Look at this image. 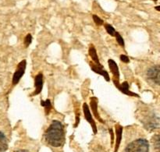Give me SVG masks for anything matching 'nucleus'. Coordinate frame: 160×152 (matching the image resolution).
Listing matches in <instances>:
<instances>
[{
    "instance_id": "f257e3e1",
    "label": "nucleus",
    "mask_w": 160,
    "mask_h": 152,
    "mask_svg": "<svg viewBox=\"0 0 160 152\" xmlns=\"http://www.w3.org/2000/svg\"><path fill=\"white\" fill-rule=\"evenodd\" d=\"M45 141L50 146L59 148L63 145L65 141L64 126L58 120H53L44 134Z\"/></svg>"
},
{
    "instance_id": "f03ea898",
    "label": "nucleus",
    "mask_w": 160,
    "mask_h": 152,
    "mask_svg": "<svg viewBox=\"0 0 160 152\" xmlns=\"http://www.w3.org/2000/svg\"><path fill=\"white\" fill-rule=\"evenodd\" d=\"M122 152H149V143L143 136L129 137Z\"/></svg>"
},
{
    "instance_id": "7ed1b4c3",
    "label": "nucleus",
    "mask_w": 160,
    "mask_h": 152,
    "mask_svg": "<svg viewBox=\"0 0 160 152\" xmlns=\"http://www.w3.org/2000/svg\"><path fill=\"white\" fill-rule=\"evenodd\" d=\"M139 120L143 126L148 130H154L159 126V118L152 110L143 109L140 112Z\"/></svg>"
},
{
    "instance_id": "20e7f679",
    "label": "nucleus",
    "mask_w": 160,
    "mask_h": 152,
    "mask_svg": "<svg viewBox=\"0 0 160 152\" xmlns=\"http://www.w3.org/2000/svg\"><path fill=\"white\" fill-rule=\"evenodd\" d=\"M145 76L148 81L154 83L156 85L159 86V76H160V67L159 65L152 66L148 67V70L145 72Z\"/></svg>"
},
{
    "instance_id": "39448f33",
    "label": "nucleus",
    "mask_w": 160,
    "mask_h": 152,
    "mask_svg": "<svg viewBox=\"0 0 160 152\" xmlns=\"http://www.w3.org/2000/svg\"><path fill=\"white\" fill-rule=\"evenodd\" d=\"M25 69H26V60H23L19 63L17 71L15 72V73L13 75V77H12V84L13 85H16V84H18L20 80L23 76Z\"/></svg>"
},
{
    "instance_id": "423d86ee",
    "label": "nucleus",
    "mask_w": 160,
    "mask_h": 152,
    "mask_svg": "<svg viewBox=\"0 0 160 152\" xmlns=\"http://www.w3.org/2000/svg\"><path fill=\"white\" fill-rule=\"evenodd\" d=\"M83 110H84V117H85L86 120H87V121L89 123H90L91 126H92V128H93L94 133H95V134H96V133H97L96 125H95V121H94L93 118H92V114H91L90 110H89L88 106V105H87V104H85V103H84V105H83Z\"/></svg>"
},
{
    "instance_id": "0eeeda50",
    "label": "nucleus",
    "mask_w": 160,
    "mask_h": 152,
    "mask_svg": "<svg viewBox=\"0 0 160 152\" xmlns=\"http://www.w3.org/2000/svg\"><path fill=\"white\" fill-rule=\"evenodd\" d=\"M42 86H43V75L42 73H38L34 79V87H35V91L32 93V96L37 95L40 94V92L42 90Z\"/></svg>"
},
{
    "instance_id": "6e6552de",
    "label": "nucleus",
    "mask_w": 160,
    "mask_h": 152,
    "mask_svg": "<svg viewBox=\"0 0 160 152\" xmlns=\"http://www.w3.org/2000/svg\"><path fill=\"white\" fill-rule=\"evenodd\" d=\"M108 63H109V66L110 68L111 72L113 74L114 79L113 81L116 82H119V78H120V72H119L118 66H117V63L114 62L112 59H109L108 61Z\"/></svg>"
},
{
    "instance_id": "1a4fd4ad",
    "label": "nucleus",
    "mask_w": 160,
    "mask_h": 152,
    "mask_svg": "<svg viewBox=\"0 0 160 152\" xmlns=\"http://www.w3.org/2000/svg\"><path fill=\"white\" fill-rule=\"evenodd\" d=\"M91 67H92V70H93V71H95V73H98V74H100V75H102V76H104L107 81H109V73H108L106 70H104L102 66V65L98 66V65H96V64L95 65L94 63H91Z\"/></svg>"
},
{
    "instance_id": "9d476101",
    "label": "nucleus",
    "mask_w": 160,
    "mask_h": 152,
    "mask_svg": "<svg viewBox=\"0 0 160 152\" xmlns=\"http://www.w3.org/2000/svg\"><path fill=\"white\" fill-rule=\"evenodd\" d=\"M122 133H123V127L120 125H117L116 126V134H117V140H116V148L115 152L118 151L119 147H120V142L122 140Z\"/></svg>"
},
{
    "instance_id": "9b49d317",
    "label": "nucleus",
    "mask_w": 160,
    "mask_h": 152,
    "mask_svg": "<svg viewBox=\"0 0 160 152\" xmlns=\"http://www.w3.org/2000/svg\"><path fill=\"white\" fill-rule=\"evenodd\" d=\"M117 87H118L119 89H120V91H121L123 93L126 94V95H131V96H137L138 97V95H136V94L133 93V92H131L129 91V85H128V82H123V84H121L120 85V84H117Z\"/></svg>"
},
{
    "instance_id": "f8f14e48",
    "label": "nucleus",
    "mask_w": 160,
    "mask_h": 152,
    "mask_svg": "<svg viewBox=\"0 0 160 152\" xmlns=\"http://www.w3.org/2000/svg\"><path fill=\"white\" fill-rule=\"evenodd\" d=\"M8 148V141L6 135L0 131V151H6Z\"/></svg>"
},
{
    "instance_id": "ddd939ff",
    "label": "nucleus",
    "mask_w": 160,
    "mask_h": 152,
    "mask_svg": "<svg viewBox=\"0 0 160 152\" xmlns=\"http://www.w3.org/2000/svg\"><path fill=\"white\" fill-rule=\"evenodd\" d=\"M89 55H90L92 59H93V61L95 62L96 65L101 66V64H100V62H99V59H98V55H97L96 50H95V48H94V47L92 46L90 47V48H89Z\"/></svg>"
},
{
    "instance_id": "4468645a",
    "label": "nucleus",
    "mask_w": 160,
    "mask_h": 152,
    "mask_svg": "<svg viewBox=\"0 0 160 152\" xmlns=\"http://www.w3.org/2000/svg\"><path fill=\"white\" fill-rule=\"evenodd\" d=\"M91 106H92V111H93L94 114H95V117H96V118H98V120H99L100 122L103 123V121L101 120V118L99 117L98 114L97 113V112H98V111H97V107H98V106H97V101H96V100H95V98H92V101H91Z\"/></svg>"
},
{
    "instance_id": "2eb2a0df",
    "label": "nucleus",
    "mask_w": 160,
    "mask_h": 152,
    "mask_svg": "<svg viewBox=\"0 0 160 152\" xmlns=\"http://www.w3.org/2000/svg\"><path fill=\"white\" fill-rule=\"evenodd\" d=\"M152 143H153V147L155 148L156 151L157 152H159V134H156L154 137H152Z\"/></svg>"
},
{
    "instance_id": "dca6fc26",
    "label": "nucleus",
    "mask_w": 160,
    "mask_h": 152,
    "mask_svg": "<svg viewBox=\"0 0 160 152\" xmlns=\"http://www.w3.org/2000/svg\"><path fill=\"white\" fill-rule=\"evenodd\" d=\"M41 105H42L45 108V112H46V114H48L52 108V105H51V101H50V100L47 99L45 101H41Z\"/></svg>"
},
{
    "instance_id": "f3484780",
    "label": "nucleus",
    "mask_w": 160,
    "mask_h": 152,
    "mask_svg": "<svg viewBox=\"0 0 160 152\" xmlns=\"http://www.w3.org/2000/svg\"><path fill=\"white\" fill-rule=\"evenodd\" d=\"M105 27H106V31H107L108 34H110L111 36H115L116 32H117V31H115V29H114L113 27H112V25L106 24L105 25Z\"/></svg>"
},
{
    "instance_id": "a211bd4d",
    "label": "nucleus",
    "mask_w": 160,
    "mask_h": 152,
    "mask_svg": "<svg viewBox=\"0 0 160 152\" xmlns=\"http://www.w3.org/2000/svg\"><path fill=\"white\" fill-rule=\"evenodd\" d=\"M115 37H116V38H117V42H118L119 45L122 47H124V41H123L122 36L120 35L118 32H116Z\"/></svg>"
},
{
    "instance_id": "6ab92c4d",
    "label": "nucleus",
    "mask_w": 160,
    "mask_h": 152,
    "mask_svg": "<svg viewBox=\"0 0 160 152\" xmlns=\"http://www.w3.org/2000/svg\"><path fill=\"white\" fill-rule=\"evenodd\" d=\"M31 42H32V36H31V34H29L26 36L24 40V44L25 45H26V47L29 46V45H31Z\"/></svg>"
},
{
    "instance_id": "aec40b11",
    "label": "nucleus",
    "mask_w": 160,
    "mask_h": 152,
    "mask_svg": "<svg viewBox=\"0 0 160 152\" xmlns=\"http://www.w3.org/2000/svg\"><path fill=\"white\" fill-rule=\"evenodd\" d=\"M93 20L97 25H102L103 24V20H102L100 17H98L97 15H93Z\"/></svg>"
},
{
    "instance_id": "412c9836",
    "label": "nucleus",
    "mask_w": 160,
    "mask_h": 152,
    "mask_svg": "<svg viewBox=\"0 0 160 152\" xmlns=\"http://www.w3.org/2000/svg\"><path fill=\"white\" fill-rule=\"evenodd\" d=\"M120 60H121L122 62H125V63H128V62H130L129 58L127 56H125V55H121V56H120Z\"/></svg>"
},
{
    "instance_id": "4be33fe9",
    "label": "nucleus",
    "mask_w": 160,
    "mask_h": 152,
    "mask_svg": "<svg viewBox=\"0 0 160 152\" xmlns=\"http://www.w3.org/2000/svg\"><path fill=\"white\" fill-rule=\"evenodd\" d=\"M14 152H30V151H28V150L21 149V150H17V151H14Z\"/></svg>"
},
{
    "instance_id": "5701e85b",
    "label": "nucleus",
    "mask_w": 160,
    "mask_h": 152,
    "mask_svg": "<svg viewBox=\"0 0 160 152\" xmlns=\"http://www.w3.org/2000/svg\"><path fill=\"white\" fill-rule=\"evenodd\" d=\"M156 9H157L158 11H159V10H160V9H159V6H156Z\"/></svg>"
}]
</instances>
